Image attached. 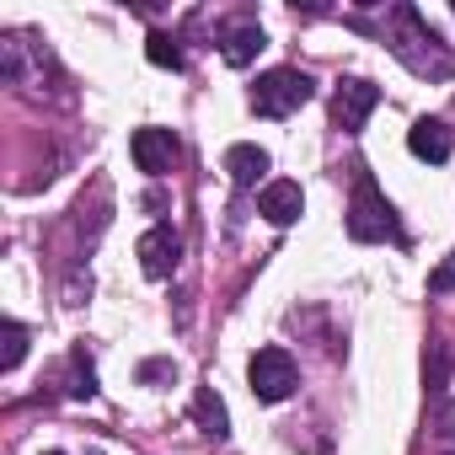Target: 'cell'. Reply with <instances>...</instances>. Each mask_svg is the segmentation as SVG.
Segmentation results:
<instances>
[{"label": "cell", "instance_id": "cell-1", "mask_svg": "<svg viewBox=\"0 0 455 455\" xmlns=\"http://www.w3.org/2000/svg\"><path fill=\"white\" fill-rule=\"evenodd\" d=\"M311 102V76L306 70H268V76H258V86H252V108L263 113V118H290V113H300Z\"/></svg>", "mask_w": 455, "mask_h": 455}, {"label": "cell", "instance_id": "cell-2", "mask_svg": "<svg viewBox=\"0 0 455 455\" xmlns=\"http://www.w3.org/2000/svg\"><path fill=\"white\" fill-rule=\"evenodd\" d=\"M348 236L354 242H396V214L386 204V193L364 177L354 188V204H348Z\"/></svg>", "mask_w": 455, "mask_h": 455}, {"label": "cell", "instance_id": "cell-3", "mask_svg": "<svg viewBox=\"0 0 455 455\" xmlns=\"http://www.w3.org/2000/svg\"><path fill=\"white\" fill-rule=\"evenodd\" d=\"M247 380H252V396L258 402H284L295 386H300V370L284 348H258L252 364H247Z\"/></svg>", "mask_w": 455, "mask_h": 455}, {"label": "cell", "instance_id": "cell-4", "mask_svg": "<svg viewBox=\"0 0 455 455\" xmlns=\"http://www.w3.org/2000/svg\"><path fill=\"white\" fill-rule=\"evenodd\" d=\"M375 108H380V86H370V81H343L338 97H332V124H338L343 134H359Z\"/></svg>", "mask_w": 455, "mask_h": 455}, {"label": "cell", "instance_id": "cell-5", "mask_svg": "<svg viewBox=\"0 0 455 455\" xmlns=\"http://www.w3.org/2000/svg\"><path fill=\"white\" fill-rule=\"evenodd\" d=\"M177 258H182V236L172 231V225H150V231L140 236V268L150 279H166L177 268Z\"/></svg>", "mask_w": 455, "mask_h": 455}, {"label": "cell", "instance_id": "cell-6", "mask_svg": "<svg viewBox=\"0 0 455 455\" xmlns=\"http://www.w3.org/2000/svg\"><path fill=\"white\" fill-rule=\"evenodd\" d=\"M134 166L140 172H150V177H161V172H172V161H177V140H172V129H134Z\"/></svg>", "mask_w": 455, "mask_h": 455}, {"label": "cell", "instance_id": "cell-7", "mask_svg": "<svg viewBox=\"0 0 455 455\" xmlns=\"http://www.w3.org/2000/svg\"><path fill=\"white\" fill-rule=\"evenodd\" d=\"M300 209H306V193H300V182H268L263 193H258V214L263 220H274V225H295L300 220Z\"/></svg>", "mask_w": 455, "mask_h": 455}, {"label": "cell", "instance_id": "cell-8", "mask_svg": "<svg viewBox=\"0 0 455 455\" xmlns=\"http://www.w3.org/2000/svg\"><path fill=\"white\" fill-rule=\"evenodd\" d=\"M263 44H268V38H263L258 22H236V28H225L220 54H225V65H236V70H242V65H252V60L263 54Z\"/></svg>", "mask_w": 455, "mask_h": 455}, {"label": "cell", "instance_id": "cell-9", "mask_svg": "<svg viewBox=\"0 0 455 455\" xmlns=\"http://www.w3.org/2000/svg\"><path fill=\"white\" fill-rule=\"evenodd\" d=\"M407 150L418 156V161H450V129L439 124V118H418L412 129H407Z\"/></svg>", "mask_w": 455, "mask_h": 455}, {"label": "cell", "instance_id": "cell-10", "mask_svg": "<svg viewBox=\"0 0 455 455\" xmlns=\"http://www.w3.org/2000/svg\"><path fill=\"white\" fill-rule=\"evenodd\" d=\"M225 172H231L236 188H252L268 172V150L263 145H231V150H225Z\"/></svg>", "mask_w": 455, "mask_h": 455}, {"label": "cell", "instance_id": "cell-11", "mask_svg": "<svg viewBox=\"0 0 455 455\" xmlns=\"http://www.w3.org/2000/svg\"><path fill=\"white\" fill-rule=\"evenodd\" d=\"M193 418H198V428H204L209 439H225V434H231V418H225V402H220L209 386L193 396Z\"/></svg>", "mask_w": 455, "mask_h": 455}, {"label": "cell", "instance_id": "cell-12", "mask_svg": "<svg viewBox=\"0 0 455 455\" xmlns=\"http://www.w3.org/2000/svg\"><path fill=\"white\" fill-rule=\"evenodd\" d=\"M0 338H6V348H0V370H17L22 354H28V327L22 322H6V327H0Z\"/></svg>", "mask_w": 455, "mask_h": 455}, {"label": "cell", "instance_id": "cell-13", "mask_svg": "<svg viewBox=\"0 0 455 455\" xmlns=\"http://www.w3.org/2000/svg\"><path fill=\"white\" fill-rule=\"evenodd\" d=\"M145 54H150V65H161V70H182V49H177L166 33H150V38H145Z\"/></svg>", "mask_w": 455, "mask_h": 455}, {"label": "cell", "instance_id": "cell-14", "mask_svg": "<svg viewBox=\"0 0 455 455\" xmlns=\"http://www.w3.org/2000/svg\"><path fill=\"white\" fill-rule=\"evenodd\" d=\"M428 290H455V252H450V263H439L428 274Z\"/></svg>", "mask_w": 455, "mask_h": 455}, {"label": "cell", "instance_id": "cell-15", "mask_svg": "<svg viewBox=\"0 0 455 455\" xmlns=\"http://www.w3.org/2000/svg\"><path fill=\"white\" fill-rule=\"evenodd\" d=\"M49 455H60V450H49Z\"/></svg>", "mask_w": 455, "mask_h": 455}, {"label": "cell", "instance_id": "cell-16", "mask_svg": "<svg viewBox=\"0 0 455 455\" xmlns=\"http://www.w3.org/2000/svg\"><path fill=\"white\" fill-rule=\"evenodd\" d=\"M450 455H455V450H450Z\"/></svg>", "mask_w": 455, "mask_h": 455}]
</instances>
